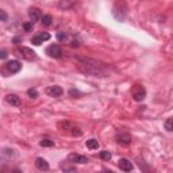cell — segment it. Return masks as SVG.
<instances>
[{"label": "cell", "instance_id": "6da1fadb", "mask_svg": "<svg viewBox=\"0 0 173 173\" xmlns=\"http://www.w3.org/2000/svg\"><path fill=\"white\" fill-rule=\"evenodd\" d=\"M76 59L78 61V69L85 74H91L95 77H105L107 76V70L104 69V66L95 59L85 58V57H76Z\"/></svg>", "mask_w": 173, "mask_h": 173}, {"label": "cell", "instance_id": "7a4b0ae2", "mask_svg": "<svg viewBox=\"0 0 173 173\" xmlns=\"http://www.w3.org/2000/svg\"><path fill=\"white\" fill-rule=\"evenodd\" d=\"M14 53H15V56L22 57L23 59H27V61H32V59L37 58V53L29 47H18L15 49Z\"/></svg>", "mask_w": 173, "mask_h": 173}, {"label": "cell", "instance_id": "3957f363", "mask_svg": "<svg viewBox=\"0 0 173 173\" xmlns=\"http://www.w3.org/2000/svg\"><path fill=\"white\" fill-rule=\"evenodd\" d=\"M131 95H132V97H134V100L142 102L146 97V91L142 85H134V88H132V91H131Z\"/></svg>", "mask_w": 173, "mask_h": 173}, {"label": "cell", "instance_id": "277c9868", "mask_svg": "<svg viewBox=\"0 0 173 173\" xmlns=\"http://www.w3.org/2000/svg\"><path fill=\"white\" fill-rule=\"evenodd\" d=\"M46 53L50 57H53V58H59V57L62 56V50L58 45H50L46 49Z\"/></svg>", "mask_w": 173, "mask_h": 173}, {"label": "cell", "instance_id": "5b68a950", "mask_svg": "<svg viewBox=\"0 0 173 173\" xmlns=\"http://www.w3.org/2000/svg\"><path fill=\"white\" fill-rule=\"evenodd\" d=\"M5 68L8 69L10 73H18L19 70L22 69V64L19 61H16V59H14V61L7 62V64H5Z\"/></svg>", "mask_w": 173, "mask_h": 173}, {"label": "cell", "instance_id": "8992f818", "mask_svg": "<svg viewBox=\"0 0 173 173\" xmlns=\"http://www.w3.org/2000/svg\"><path fill=\"white\" fill-rule=\"evenodd\" d=\"M29 16H30V20L31 23H37L41 18H42V14H41V10L37 7H32L30 8V12H29Z\"/></svg>", "mask_w": 173, "mask_h": 173}, {"label": "cell", "instance_id": "52a82bcc", "mask_svg": "<svg viewBox=\"0 0 173 173\" xmlns=\"http://www.w3.org/2000/svg\"><path fill=\"white\" fill-rule=\"evenodd\" d=\"M46 93H47L49 96H51V97H58V96H61V95L64 93V91H62V88L58 86V85H51V86H49V88L46 89Z\"/></svg>", "mask_w": 173, "mask_h": 173}, {"label": "cell", "instance_id": "ba28073f", "mask_svg": "<svg viewBox=\"0 0 173 173\" xmlns=\"http://www.w3.org/2000/svg\"><path fill=\"white\" fill-rule=\"evenodd\" d=\"M68 158H69L70 162H76V164H86L88 162V158L85 156H80V154H76V153L69 154Z\"/></svg>", "mask_w": 173, "mask_h": 173}, {"label": "cell", "instance_id": "9c48e42d", "mask_svg": "<svg viewBox=\"0 0 173 173\" xmlns=\"http://www.w3.org/2000/svg\"><path fill=\"white\" fill-rule=\"evenodd\" d=\"M5 102L8 103L10 105H14V107H19L20 105V97L16 96L14 93H10L5 96Z\"/></svg>", "mask_w": 173, "mask_h": 173}, {"label": "cell", "instance_id": "30bf717a", "mask_svg": "<svg viewBox=\"0 0 173 173\" xmlns=\"http://www.w3.org/2000/svg\"><path fill=\"white\" fill-rule=\"evenodd\" d=\"M118 166L122 170H124V172H130V170L132 169V164L127 158H120V159H119V161H118Z\"/></svg>", "mask_w": 173, "mask_h": 173}, {"label": "cell", "instance_id": "8fae6325", "mask_svg": "<svg viewBox=\"0 0 173 173\" xmlns=\"http://www.w3.org/2000/svg\"><path fill=\"white\" fill-rule=\"evenodd\" d=\"M116 142L120 143L122 146H129L131 143V137L129 134H119L116 137Z\"/></svg>", "mask_w": 173, "mask_h": 173}, {"label": "cell", "instance_id": "7c38bea8", "mask_svg": "<svg viewBox=\"0 0 173 173\" xmlns=\"http://www.w3.org/2000/svg\"><path fill=\"white\" fill-rule=\"evenodd\" d=\"M35 166H37L39 170H47L49 169V164L46 162V159H43V158L35 159Z\"/></svg>", "mask_w": 173, "mask_h": 173}, {"label": "cell", "instance_id": "4fadbf2b", "mask_svg": "<svg viewBox=\"0 0 173 173\" xmlns=\"http://www.w3.org/2000/svg\"><path fill=\"white\" fill-rule=\"evenodd\" d=\"M10 150H4V151H0V172H2V169L4 168V165L7 164V159H8V156H10V153H8Z\"/></svg>", "mask_w": 173, "mask_h": 173}, {"label": "cell", "instance_id": "5bb4252c", "mask_svg": "<svg viewBox=\"0 0 173 173\" xmlns=\"http://www.w3.org/2000/svg\"><path fill=\"white\" fill-rule=\"evenodd\" d=\"M85 145H86V147L88 149H91V150H95V149H97L99 147V142H97L96 139H93V138H91V139H88L85 142Z\"/></svg>", "mask_w": 173, "mask_h": 173}, {"label": "cell", "instance_id": "9a60e30c", "mask_svg": "<svg viewBox=\"0 0 173 173\" xmlns=\"http://www.w3.org/2000/svg\"><path fill=\"white\" fill-rule=\"evenodd\" d=\"M100 158L102 159H104V161H108V159H111V153L108 150H103V151H100Z\"/></svg>", "mask_w": 173, "mask_h": 173}, {"label": "cell", "instance_id": "2e32d148", "mask_svg": "<svg viewBox=\"0 0 173 173\" xmlns=\"http://www.w3.org/2000/svg\"><path fill=\"white\" fill-rule=\"evenodd\" d=\"M51 22H53V18H51V15H43V18H42V23L45 24V26H50Z\"/></svg>", "mask_w": 173, "mask_h": 173}, {"label": "cell", "instance_id": "e0dca14e", "mask_svg": "<svg viewBox=\"0 0 173 173\" xmlns=\"http://www.w3.org/2000/svg\"><path fill=\"white\" fill-rule=\"evenodd\" d=\"M165 130H166V131H172L173 130V119L172 118L166 119V122H165Z\"/></svg>", "mask_w": 173, "mask_h": 173}, {"label": "cell", "instance_id": "ac0fdd59", "mask_svg": "<svg viewBox=\"0 0 173 173\" xmlns=\"http://www.w3.org/2000/svg\"><path fill=\"white\" fill-rule=\"evenodd\" d=\"M70 134L74 135V137H80V135L83 134V131H81L78 127H70Z\"/></svg>", "mask_w": 173, "mask_h": 173}, {"label": "cell", "instance_id": "d6986e66", "mask_svg": "<svg viewBox=\"0 0 173 173\" xmlns=\"http://www.w3.org/2000/svg\"><path fill=\"white\" fill-rule=\"evenodd\" d=\"M53 145H54V142L50 141V139H42L41 141V146H42V147H50V146H53Z\"/></svg>", "mask_w": 173, "mask_h": 173}, {"label": "cell", "instance_id": "ffe728a7", "mask_svg": "<svg viewBox=\"0 0 173 173\" xmlns=\"http://www.w3.org/2000/svg\"><path fill=\"white\" fill-rule=\"evenodd\" d=\"M27 95H29L30 97H31V99H35V97H38V92H37V89H29V91H27Z\"/></svg>", "mask_w": 173, "mask_h": 173}, {"label": "cell", "instance_id": "44dd1931", "mask_svg": "<svg viewBox=\"0 0 173 173\" xmlns=\"http://www.w3.org/2000/svg\"><path fill=\"white\" fill-rule=\"evenodd\" d=\"M73 4H74L73 2H61V3H59V7H61V8H65V10H66V8L72 7Z\"/></svg>", "mask_w": 173, "mask_h": 173}, {"label": "cell", "instance_id": "7402d4cb", "mask_svg": "<svg viewBox=\"0 0 173 173\" xmlns=\"http://www.w3.org/2000/svg\"><path fill=\"white\" fill-rule=\"evenodd\" d=\"M31 43H32V45H35V46H39L41 43H42V39H41L39 37H32L31 38Z\"/></svg>", "mask_w": 173, "mask_h": 173}, {"label": "cell", "instance_id": "603a6c76", "mask_svg": "<svg viewBox=\"0 0 173 173\" xmlns=\"http://www.w3.org/2000/svg\"><path fill=\"white\" fill-rule=\"evenodd\" d=\"M57 39H58V41H65V39H66V32H64V31L57 32Z\"/></svg>", "mask_w": 173, "mask_h": 173}, {"label": "cell", "instance_id": "cb8c5ba5", "mask_svg": "<svg viewBox=\"0 0 173 173\" xmlns=\"http://www.w3.org/2000/svg\"><path fill=\"white\" fill-rule=\"evenodd\" d=\"M7 19H8L7 12H5V11H2V10H0V22H5Z\"/></svg>", "mask_w": 173, "mask_h": 173}, {"label": "cell", "instance_id": "d4e9b609", "mask_svg": "<svg viewBox=\"0 0 173 173\" xmlns=\"http://www.w3.org/2000/svg\"><path fill=\"white\" fill-rule=\"evenodd\" d=\"M38 37L42 39V42H43V41H49V39H50V34H47V32H42V34H39Z\"/></svg>", "mask_w": 173, "mask_h": 173}, {"label": "cell", "instance_id": "484cf974", "mask_svg": "<svg viewBox=\"0 0 173 173\" xmlns=\"http://www.w3.org/2000/svg\"><path fill=\"white\" fill-rule=\"evenodd\" d=\"M31 24H32L31 22H29V23H24L23 24V29L26 30V31H30V30H31Z\"/></svg>", "mask_w": 173, "mask_h": 173}, {"label": "cell", "instance_id": "4316f807", "mask_svg": "<svg viewBox=\"0 0 173 173\" xmlns=\"http://www.w3.org/2000/svg\"><path fill=\"white\" fill-rule=\"evenodd\" d=\"M69 93L72 95V96H80V92H78L77 89H70Z\"/></svg>", "mask_w": 173, "mask_h": 173}, {"label": "cell", "instance_id": "83f0119b", "mask_svg": "<svg viewBox=\"0 0 173 173\" xmlns=\"http://www.w3.org/2000/svg\"><path fill=\"white\" fill-rule=\"evenodd\" d=\"M0 58H2V59L7 58V51H5V50H0Z\"/></svg>", "mask_w": 173, "mask_h": 173}, {"label": "cell", "instance_id": "f1b7e54d", "mask_svg": "<svg viewBox=\"0 0 173 173\" xmlns=\"http://www.w3.org/2000/svg\"><path fill=\"white\" fill-rule=\"evenodd\" d=\"M100 173H114L112 170H108V169H104V170H102Z\"/></svg>", "mask_w": 173, "mask_h": 173}, {"label": "cell", "instance_id": "f546056e", "mask_svg": "<svg viewBox=\"0 0 173 173\" xmlns=\"http://www.w3.org/2000/svg\"><path fill=\"white\" fill-rule=\"evenodd\" d=\"M12 173H22V170H18V169H16V170H14Z\"/></svg>", "mask_w": 173, "mask_h": 173}]
</instances>
